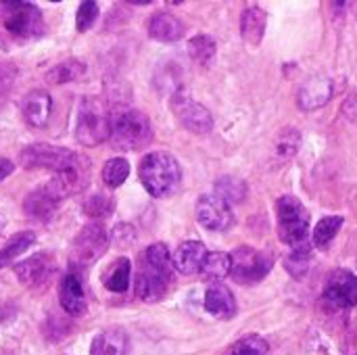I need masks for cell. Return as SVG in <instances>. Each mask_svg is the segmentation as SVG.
<instances>
[{
	"label": "cell",
	"mask_w": 357,
	"mask_h": 355,
	"mask_svg": "<svg viewBox=\"0 0 357 355\" xmlns=\"http://www.w3.org/2000/svg\"><path fill=\"white\" fill-rule=\"evenodd\" d=\"M172 111L176 115V119L192 134H209L213 130V117L207 111V107H203L201 103L192 100L186 94H174L172 98Z\"/></svg>",
	"instance_id": "11"
},
{
	"label": "cell",
	"mask_w": 357,
	"mask_h": 355,
	"mask_svg": "<svg viewBox=\"0 0 357 355\" xmlns=\"http://www.w3.org/2000/svg\"><path fill=\"white\" fill-rule=\"evenodd\" d=\"M341 228H343V218L341 216L322 218L318 222V226L314 228V245L316 247H328L333 243V239L339 234Z\"/></svg>",
	"instance_id": "32"
},
{
	"label": "cell",
	"mask_w": 357,
	"mask_h": 355,
	"mask_svg": "<svg viewBox=\"0 0 357 355\" xmlns=\"http://www.w3.org/2000/svg\"><path fill=\"white\" fill-rule=\"evenodd\" d=\"M111 134V113L94 98H84L77 107L75 117V138L84 146H96L109 140Z\"/></svg>",
	"instance_id": "5"
},
{
	"label": "cell",
	"mask_w": 357,
	"mask_h": 355,
	"mask_svg": "<svg viewBox=\"0 0 357 355\" xmlns=\"http://www.w3.org/2000/svg\"><path fill=\"white\" fill-rule=\"evenodd\" d=\"M142 259L146 264H151L153 268H157L159 272L172 276L174 274V262H172V255H169V249L163 245V243H155L151 245L144 253H142Z\"/></svg>",
	"instance_id": "33"
},
{
	"label": "cell",
	"mask_w": 357,
	"mask_h": 355,
	"mask_svg": "<svg viewBox=\"0 0 357 355\" xmlns=\"http://www.w3.org/2000/svg\"><path fill=\"white\" fill-rule=\"evenodd\" d=\"M276 218H278V236L291 249L310 243V213L305 205L293 197L284 195L276 201Z\"/></svg>",
	"instance_id": "4"
},
{
	"label": "cell",
	"mask_w": 357,
	"mask_h": 355,
	"mask_svg": "<svg viewBox=\"0 0 357 355\" xmlns=\"http://www.w3.org/2000/svg\"><path fill=\"white\" fill-rule=\"evenodd\" d=\"M205 257H207V249H205V245L201 241H184L176 249L172 262H174V268L180 274L190 276V274H199L201 272Z\"/></svg>",
	"instance_id": "18"
},
{
	"label": "cell",
	"mask_w": 357,
	"mask_h": 355,
	"mask_svg": "<svg viewBox=\"0 0 357 355\" xmlns=\"http://www.w3.org/2000/svg\"><path fill=\"white\" fill-rule=\"evenodd\" d=\"M79 157L82 155H77L71 149L38 142V144H29L21 151L19 163L25 169H50V172L59 174V172H65L71 165H75Z\"/></svg>",
	"instance_id": "7"
},
{
	"label": "cell",
	"mask_w": 357,
	"mask_h": 355,
	"mask_svg": "<svg viewBox=\"0 0 357 355\" xmlns=\"http://www.w3.org/2000/svg\"><path fill=\"white\" fill-rule=\"evenodd\" d=\"M36 243V234L33 232H17L15 236H10L6 241V245L0 249V268L10 266L17 257H21L31 245Z\"/></svg>",
	"instance_id": "27"
},
{
	"label": "cell",
	"mask_w": 357,
	"mask_h": 355,
	"mask_svg": "<svg viewBox=\"0 0 357 355\" xmlns=\"http://www.w3.org/2000/svg\"><path fill=\"white\" fill-rule=\"evenodd\" d=\"M130 339L121 328H109L92 339L90 355H128Z\"/></svg>",
	"instance_id": "22"
},
{
	"label": "cell",
	"mask_w": 357,
	"mask_h": 355,
	"mask_svg": "<svg viewBox=\"0 0 357 355\" xmlns=\"http://www.w3.org/2000/svg\"><path fill=\"white\" fill-rule=\"evenodd\" d=\"M299 146H301V134H299V130L297 128H284L278 134L276 142H274V153L284 163V161H289V159H293L297 155Z\"/></svg>",
	"instance_id": "29"
},
{
	"label": "cell",
	"mask_w": 357,
	"mask_h": 355,
	"mask_svg": "<svg viewBox=\"0 0 357 355\" xmlns=\"http://www.w3.org/2000/svg\"><path fill=\"white\" fill-rule=\"evenodd\" d=\"M197 220L211 232H224L232 226L234 216L230 203L218 195H203L197 203Z\"/></svg>",
	"instance_id": "12"
},
{
	"label": "cell",
	"mask_w": 357,
	"mask_h": 355,
	"mask_svg": "<svg viewBox=\"0 0 357 355\" xmlns=\"http://www.w3.org/2000/svg\"><path fill=\"white\" fill-rule=\"evenodd\" d=\"M205 310L220 320H228L236 314V301L234 295L230 293L228 287L224 285H213L205 293Z\"/></svg>",
	"instance_id": "21"
},
{
	"label": "cell",
	"mask_w": 357,
	"mask_h": 355,
	"mask_svg": "<svg viewBox=\"0 0 357 355\" xmlns=\"http://www.w3.org/2000/svg\"><path fill=\"white\" fill-rule=\"evenodd\" d=\"M146 29H149V36L157 42H178L186 31L184 23L172 13H155L149 19Z\"/></svg>",
	"instance_id": "20"
},
{
	"label": "cell",
	"mask_w": 357,
	"mask_h": 355,
	"mask_svg": "<svg viewBox=\"0 0 357 355\" xmlns=\"http://www.w3.org/2000/svg\"><path fill=\"white\" fill-rule=\"evenodd\" d=\"M130 274H132V264L128 257L115 259L109 270L102 274V287L111 293H126L130 289Z\"/></svg>",
	"instance_id": "24"
},
{
	"label": "cell",
	"mask_w": 357,
	"mask_h": 355,
	"mask_svg": "<svg viewBox=\"0 0 357 355\" xmlns=\"http://www.w3.org/2000/svg\"><path fill=\"white\" fill-rule=\"evenodd\" d=\"M88 176H90V165L86 157H79L75 165H71L65 172H59L50 182H46V186L50 188V192L63 201L65 197H71L79 190H84L88 186Z\"/></svg>",
	"instance_id": "14"
},
{
	"label": "cell",
	"mask_w": 357,
	"mask_h": 355,
	"mask_svg": "<svg viewBox=\"0 0 357 355\" xmlns=\"http://www.w3.org/2000/svg\"><path fill=\"white\" fill-rule=\"evenodd\" d=\"M153 140L149 117L134 107H115L111 111L109 142L115 151H140Z\"/></svg>",
	"instance_id": "2"
},
{
	"label": "cell",
	"mask_w": 357,
	"mask_h": 355,
	"mask_svg": "<svg viewBox=\"0 0 357 355\" xmlns=\"http://www.w3.org/2000/svg\"><path fill=\"white\" fill-rule=\"evenodd\" d=\"M138 178L151 197L165 199L180 188L182 172L174 155L165 151H155L142 157L138 165Z\"/></svg>",
	"instance_id": "1"
},
{
	"label": "cell",
	"mask_w": 357,
	"mask_h": 355,
	"mask_svg": "<svg viewBox=\"0 0 357 355\" xmlns=\"http://www.w3.org/2000/svg\"><path fill=\"white\" fill-rule=\"evenodd\" d=\"M0 25L4 31H8L19 40L40 38L46 31L42 10L36 4L21 2V0L0 2Z\"/></svg>",
	"instance_id": "3"
},
{
	"label": "cell",
	"mask_w": 357,
	"mask_h": 355,
	"mask_svg": "<svg viewBox=\"0 0 357 355\" xmlns=\"http://www.w3.org/2000/svg\"><path fill=\"white\" fill-rule=\"evenodd\" d=\"M59 203H61V201L50 192V188H48L46 184H42V186H38L36 190H31V192L25 197V201H23V211H25V216L31 218V220L48 222V220L54 216Z\"/></svg>",
	"instance_id": "17"
},
{
	"label": "cell",
	"mask_w": 357,
	"mask_h": 355,
	"mask_svg": "<svg viewBox=\"0 0 357 355\" xmlns=\"http://www.w3.org/2000/svg\"><path fill=\"white\" fill-rule=\"evenodd\" d=\"M215 195L222 197L226 203H241V201H245L247 186H245V182L236 180L232 176H224L215 184Z\"/></svg>",
	"instance_id": "34"
},
{
	"label": "cell",
	"mask_w": 357,
	"mask_h": 355,
	"mask_svg": "<svg viewBox=\"0 0 357 355\" xmlns=\"http://www.w3.org/2000/svg\"><path fill=\"white\" fill-rule=\"evenodd\" d=\"M109 247V234L100 222L86 224L73 239L71 251H69V266L71 270H84L90 268L94 262H98Z\"/></svg>",
	"instance_id": "6"
},
{
	"label": "cell",
	"mask_w": 357,
	"mask_h": 355,
	"mask_svg": "<svg viewBox=\"0 0 357 355\" xmlns=\"http://www.w3.org/2000/svg\"><path fill=\"white\" fill-rule=\"evenodd\" d=\"M169 282H172V276L159 272L157 268H153L151 264H146L140 257L138 272H136V278H134V291H136L138 299H142L146 303H155V301L163 299L165 293H167Z\"/></svg>",
	"instance_id": "13"
},
{
	"label": "cell",
	"mask_w": 357,
	"mask_h": 355,
	"mask_svg": "<svg viewBox=\"0 0 357 355\" xmlns=\"http://www.w3.org/2000/svg\"><path fill=\"white\" fill-rule=\"evenodd\" d=\"M230 270H232V257H230V253L215 251V253H207L199 276L205 282H220L222 278H226L230 274Z\"/></svg>",
	"instance_id": "25"
},
{
	"label": "cell",
	"mask_w": 357,
	"mask_h": 355,
	"mask_svg": "<svg viewBox=\"0 0 357 355\" xmlns=\"http://www.w3.org/2000/svg\"><path fill=\"white\" fill-rule=\"evenodd\" d=\"M228 355H268V343L261 337H245L230 349Z\"/></svg>",
	"instance_id": "37"
},
{
	"label": "cell",
	"mask_w": 357,
	"mask_h": 355,
	"mask_svg": "<svg viewBox=\"0 0 357 355\" xmlns=\"http://www.w3.org/2000/svg\"><path fill=\"white\" fill-rule=\"evenodd\" d=\"M59 303H61L63 312L69 316H84L86 314L88 303H86L84 282L75 270H71L69 274L63 276V280L59 285Z\"/></svg>",
	"instance_id": "15"
},
{
	"label": "cell",
	"mask_w": 357,
	"mask_h": 355,
	"mask_svg": "<svg viewBox=\"0 0 357 355\" xmlns=\"http://www.w3.org/2000/svg\"><path fill=\"white\" fill-rule=\"evenodd\" d=\"M136 239V232H134V226L130 224H117L115 230H113V243L119 247V249H126L134 243Z\"/></svg>",
	"instance_id": "38"
},
{
	"label": "cell",
	"mask_w": 357,
	"mask_h": 355,
	"mask_svg": "<svg viewBox=\"0 0 357 355\" xmlns=\"http://www.w3.org/2000/svg\"><path fill=\"white\" fill-rule=\"evenodd\" d=\"M21 109H23V117L29 126L44 128L48 123V117H50L52 98L46 90H31L25 94Z\"/></svg>",
	"instance_id": "19"
},
{
	"label": "cell",
	"mask_w": 357,
	"mask_h": 355,
	"mask_svg": "<svg viewBox=\"0 0 357 355\" xmlns=\"http://www.w3.org/2000/svg\"><path fill=\"white\" fill-rule=\"evenodd\" d=\"M115 209V201L113 197L105 195V192H96V195H90L86 201H84V213L94 218V220H100V218H107L111 216Z\"/></svg>",
	"instance_id": "35"
},
{
	"label": "cell",
	"mask_w": 357,
	"mask_h": 355,
	"mask_svg": "<svg viewBox=\"0 0 357 355\" xmlns=\"http://www.w3.org/2000/svg\"><path fill=\"white\" fill-rule=\"evenodd\" d=\"M56 274V259L52 253L40 251L15 266V276L25 289H44Z\"/></svg>",
	"instance_id": "9"
},
{
	"label": "cell",
	"mask_w": 357,
	"mask_h": 355,
	"mask_svg": "<svg viewBox=\"0 0 357 355\" xmlns=\"http://www.w3.org/2000/svg\"><path fill=\"white\" fill-rule=\"evenodd\" d=\"M333 92L335 86L328 75H314L299 88L297 103L303 111H316L333 98Z\"/></svg>",
	"instance_id": "16"
},
{
	"label": "cell",
	"mask_w": 357,
	"mask_h": 355,
	"mask_svg": "<svg viewBox=\"0 0 357 355\" xmlns=\"http://www.w3.org/2000/svg\"><path fill=\"white\" fill-rule=\"evenodd\" d=\"M356 266H357V257H356Z\"/></svg>",
	"instance_id": "40"
},
{
	"label": "cell",
	"mask_w": 357,
	"mask_h": 355,
	"mask_svg": "<svg viewBox=\"0 0 357 355\" xmlns=\"http://www.w3.org/2000/svg\"><path fill=\"white\" fill-rule=\"evenodd\" d=\"M130 176V163L123 157H113L102 167V182L109 188H119Z\"/></svg>",
	"instance_id": "31"
},
{
	"label": "cell",
	"mask_w": 357,
	"mask_h": 355,
	"mask_svg": "<svg viewBox=\"0 0 357 355\" xmlns=\"http://www.w3.org/2000/svg\"><path fill=\"white\" fill-rule=\"evenodd\" d=\"M322 297L335 310H357V276L349 270L333 272L324 285Z\"/></svg>",
	"instance_id": "10"
},
{
	"label": "cell",
	"mask_w": 357,
	"mask_h": 355,
	"mask_svg": "<svg viewBox=\"0 0 357 355\" xmlns=\"http://www.w3.org/2000/svg\"><path fill=\"white\" fill-rule=\"evenodd\" d=\"M312 259H314L312 245L305 243V245H299V247L291 249V253L284 259V266H287V270H289V274L293 278H303L310 272Z\"/></svg>",
	"instance_id": "28"
},
{
	"label": "cell",
	"mask_w": 357,
	"mask_h": 355,
	"mask_svg": "<svg viewBox=\"0 0 357 355\" xmlns=\"http://www.w3.org/2000/svg\"><path fill=\"white\" fill-rule=\"evenodd\" d=\"M232 257V278L238 285H255L264 280L274 268V255L268 251H257L253 247H238L230 253Z\"/></svg>",
	"instance_id": "8"
},
{
	"label": "cell",
	"mask_w": 357,
	"mask_h": 355,
	"mask_svg": "<svg viewBox=\"0 0 357 355\" xmlns=\"http://www.w3.org/2000/svg\"><path fill=\"white\" fill-rule=\"evenodd\" d=\"M13 169H15V163H13L10 159H6V157H0V182H2L6 176H10Z\"/></svg>",
	"instance_id": "39"
},
{
	"label": "cell",
	"mask_w": 357,
	"mask_h": 355,
	"mask_svg": "<svg viewBox=\"0 0 357 355\" xmlns=\"http://www.w3.org/2000/svg\"><path fill=\"white\" fill-rule=\"evenodd\" d=\"M188 52L199 65L209 67L215 59V40L211 36H195L188 44Z\"/></svg>",
	"instance_id": "30"
},
{
	"label": "cell",
	"mask_w": 357,
	"mask_h": 355,
	"mask_svg": "<svg viewBox=\"0 0 357 355\" xmlns=\"http://www.w3.org/2000/svg\"><path fill=\"white\" fill-rule=\"evenodd\" d=\"M98 10H100L98 4L92 2V0L82 2L79 8H77V15H75V29L77 31H88L94 25V21L98 19Z\"/></svg>",
	"instance_id": "36"
},
{
	"label": "cell",
	"mask_w": 357,
	"mask_h": 355,
	"mask_svg": "<svg viewBox=\"0 0 357 355\" xmlns=\"http://www.w3.org/2000/svg\"><path fill=\"white\" fill-rule=\"evenodd\" d=\"M268 15L261 6H249L241 15V36L249 46H259L266 33Z\"/></svg>",
	"instance_id": "23"
},
{
	"label": "cell",
	"mask_w": 357,
	"mask_h": 355,
	"mask_svg": "<svg viewBox=\"0 0 357 355\" xmlns=\"http://www.w3.org/2000/svg\"><path fill=\"white\" fill-rule=\"evenodd\" d=\"M86 73V63L79 61V59H67L59 65H54L52 69L46 71V82L48 84H54V86H61V84H67V82H73L77 77H82Z\"/></svg>",
	"instance_id": "26"
}]
</instances>
